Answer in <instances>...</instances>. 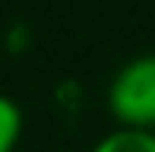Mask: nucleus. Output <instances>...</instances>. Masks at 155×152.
Here are the masks:
<instances>
[{
	"mask_svg": "<svg viewBox=\"0 0 155 152\" xmlns=\"http://www.w3.org/2000/svg\"><path fill=\"white\" fill-rule=\"evenodd\" d=\"M108 111L120 127L155 130V54L133 57L108 86Z\"/></svg>",
	"mask_w": 155,
	"mask_h": 152,
	"instance_id": "obj_1",
	"label": "nucleus"
},
{
	"mask_svg": "<svg viewBox=\"0 0 155 152\" xmlns=\"http://www.w3.org/2000/svg\"><path fill=\"white\" fill-rule=\"evenodd\" d=\"M92 152H155V130L117 127L95 143Z\"/></svg>",
	"mask_w": 155,
	"mask_h": 152,
	"instance_id": "obj_2",
	"label": "nucleus"
},
{
	"mask_svg": "<svg viewBox=\"0 0 155 152\" xmlns=\"http://www.w3.org/2000/svg\"><path fill=\"white\" fill-rule=\"evenodd\" d=\"M22 136V108L0 92V152H13Z\"/></svg>",
	"mask_w": 155,
	"mask_h": 152,
	"instance_id": "obj_3",
	"label": "nucleus"
}]
</instances>
